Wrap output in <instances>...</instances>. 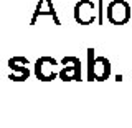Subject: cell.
Listing matches in <instances>:
<instances>
[{
    "label": "cell",
    "mask_w": 132,
    "mask_h": 128,
    "mask_svg": "<svg viewBox=\"0 0 132 128\" xmlns=\"http://www.w3.org/2000/svg\"><path fill=\"white\" fill-rule=\"evenodd\" d=\"M107 20L114 25H124L130 20V5L124 0H112L107 7Z\"/></svg>",
    "instance_id": "obj_1"
},
{
    "label": "cell",
    "mask_w": 132,
    "mask_h": 128,
    "mask_svg": "<svg viewBox=\"0 0 132 128\" xmlns=\"http://www.w3.org/2000/svg\"><path fill=\"white\" fill-rule=\"evenodd\" d=\"M109 73H111L109 60L104 57L93 58V50H89V80L102 82L109 77Z\"/></svg>",
    "instance_id": "obj_2"
},
{
    "label": "cell",
    "mask_w": 132,
    "mask_h": 128,
    "mask_svg": "<svg viewBox=\"0 0 132 128\" xmlns=\"http://www.w3.org/2000/svg\"><path fill=\"white\" fill-rule=\"evenodd\" d=\"M56 65L58 62L51 57H41L36 60L35 65V73L36 78L41 82H51L56 78Z\"/></svg>",
    "instance_id": "obj_3"
},
{
    "label": "cell",
    "mask_w": 132,
    "mask_h": 128,
    "mask_svg": "<svg viewBox=\"0 0 132 128\" xmlns=\"http://www.w3.org/2000/svg\"><path fill=\"white\" fill-rule=\"evenodd\" d=\"M94 3L91 0H79L74 5V20L79 25H89L94 22Z\"/></svg>",
    "instance_id": "obj_4"
},
{
    "label": "cell",
    "mask_w": 132,
    "mask_h": 128,
    "mask_svg": "<svg viewBox=\"0 0 132 128\" xmlns=\"http://www.w3.org/2000/svg\"><path fill=\"white\" fill-rule=\"evenodd\" d=\"M61 63L64 65L60 72V78L63 82H71V80H81V62L76 57H66Z\"/></svg>",
    "instance_id": "obj_5"
},
{
    "label": "cell",
    "mask_w": 132,
    "mask_h": 128,
    "mask_svg": "<svg viewBox=\"0 0 132 128\" xmlns=\"http://www.w3.org/2000/svg\"><path fill=\"white\" fill-rule=\"evenodd\" d=\"M22 60H23V57H16V58H10V60H8V67L15 72V73H12V75L8 77L10 80H13V82H23V80H27V78H28L30 72H28V68L25 67V65H28V62H23V65H20V63H22Z\"/></svg>",
    "instance_id": "obj_6"
},
{
    "label": "cell",
    "mask_w": 132,
    "mask_h": 128,
    "mask_svg": "<svg viewBox=\"0 0 132 128\" xmlns=\"http://www.w3.org/2000/svg\"><path fill=\"white\" fill-rule=\"evenodd\" d=\"M40 15H51V17L55 18L56 25H60V20L56 18V12H55V7H53L51 0H40V2H38L36 12H35V15H33V20H31V25L36 22V18H38Z\"/></svg>",
    "instance_id": "obj_7"
}]
</instances>
